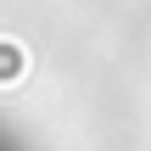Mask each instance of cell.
Here are the masks:
<instances>
[{"label":"cell","instance_id":"obj_1","mask_svg":"<svg viewBox=\"0 0 151 151\" xmlns=\"http://www.w3.org/2000/svg\"><path fill=\"white\" fill-rule=\"evenodd\" d=\"M0 151H28V140H22L17 129H6V123H0Z\"/></svg>","mask_w":151,"mask_h":151}]
</instances>
